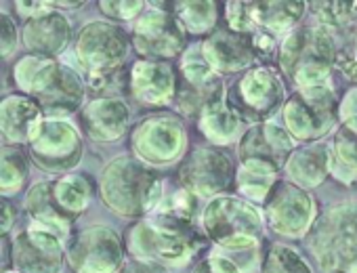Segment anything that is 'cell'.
I'll list each match as a JSON object with an SVG mask.
<instances>
[{"label": "cell", "instance_id": "1", "mask_svg": "<svg viewBox=\"0 0 357 273\" xmlns=\"http://www.w3.org/2000/svg\"><path fill=\"white\" fill-rule=\"evenodd\" d=\"M13 84L17 93L32 97L43 107L45 118L68 120L70 114L84 107V76L51 57L28 53L17 59L13 65Z\"/></svg>", "mask_w": 357, "mask_h": 273}, {"label": "cell", "instance_id": "2", "mask_svg": "<svg viewBox=\"0 0 357 273\" xmlns=\"http://www.w3.org/2000/svg\"><path fill=\"white\" fill-rule=\"evenodd\" d=\"M122 237L128 258L158 263L166 269L192 263L208 240L200 225L178 223L162 214L135 221Z\"/></svg>", "mask_w": 357, "mask_h": 273}, {"label": "cell", "instance_id": "3", "mask_svg": "<svg viewBox=\"0 0 357 273\" xmlns=\"http://www.w3.org/2000/svg\"><path fill=\"white\" fill-rule=\"evenodd\" d=\"M101 202L122 219L149 217L164 198L160 175L135 156L112 158L99 175Z\"/></svg>", "mask_w": 357, "mask_h": 273}, {"label": "cell", "instance_id": "4", "mask_svg": "<svg viewBox=\"0 0 357 273\" xmlns=\"http://www.w3.org/2000/svg\"><path fill=\"white\" fill-rule=\"evenodd\" d=\"M336 32L321 24L298 26L282 42L278 63L296 88L330 86V76L336 57Z\"/></svg>", "mask_w": 357, "mask_h": 273}, {"label": "cell", "instance_id": "5", "mask_svg": "<svg viewBox=\"0 0 357 273\" xmlns=\"http://www.w3.org/2000/svg\"><path fill=\"white\" fill-rule=\"evenodd\" d=\"M263 210L236 194H223L206 202L200 227L208 242L225 252L257 250L265 237Z\"/></svg>", "mask_w": 357, "mask_h": 273}, {"label": "cell", "instance_id": "6", "mask_svg": "<svg viewBox=\"0 0 357 273\" xmlns=\"http://www.w3.org/2000/svg\"><path fill=\"white\" fill-rule=\"evenodd\" d=\"M307 246L326 273H357V202L326 208L311 231Z\"/></svg>", "mask_w": 357, "mask_h": 273}, {"label": "cell", "instance_id": "7", "mask_svg": "<svg viewBox=\"0 0 357 273\" xmlns=\"http://www.w3.org/2000/svg\"><path fill=\"white\" fill-rule=\"evenodd\" d=\"M286 84L273 65H255L234 78L225 88L227 105L248 124L271 122L286 105Z\"/></svg>", "mask_w": 357, "mask_h": 273}, {"label": "cell", "instance_id": "8", "mask_svg": "<svg viewBox=\"0 0 357 273\" xmlns=\"http://www.w3.org/2000/svg\"><path fill=\"white\" fill-rule=\"evenodd\" d=\"M282 118L296 143H317L340 120V99L332 84L296 88L286 99Z\"/></svg>", "mask_w": 357, "mask_h": 273}, {"label": "cell", "instance_id": "9", "mask_svg": "<svg viewBox=\"0 0 357 273\" xmlns=\"http://www.w3.org/2000/svg\"><path fill=\"white\" fill-rule=\"evenodd\" d=\"M128 148L132 156L151 166H170L188 156V130L178 116L151 114L130 128Z\"/></svg>", "mask_w": 357, "mask_h": 273}, {"label": "cell", "instance_id": "10", "mask_svg": "<svg viewBox=\"0 0 357 273\" xmlns=\"http://www.w3.org/2000/svg\"><path fill=\"white\" fill-rule=\"evenodd\" d=\"M28 156L45 173L68 175L82 162V132L70 120L45 118L28 143Z\"/></svg>", "mask_w": 357, "mask_h": 273}, {"label": "cell", "instance_id": "11", "mask_svg": "<svg viewBox=\"0 0 357 273\" xmlns=\"http://www.w3.org/2000/svg\"><path fill=\"white\" fill-rule=\"evenodd\" d=\"M130 42L141 59L153 61L181 59V55L192 47L190 34L170 13L168 5H147L145 13L132 22Z\"/></svg>", "mask_w": 357, "mask_h": 273}, {"label": "cell", "instance_id": "12", "mask_svg": "<svg viewBox=\"0 0 357 273\" xmlns=\"http://www.w3.org/2000/svg\"><path fill=\"white\" fill-rule=\"evenodd\" d=\"M126 256L124 237L107 225L78 229L66 244V263L74 273H120Z\"/></svg>", "mask_w": 357, "mask_h": 273}, {"label": "cell", "instance_id": "13", "mask_svg": "<svg viewBox=\"0 0 357 273\" xmlns=\"http://www.w3.org/2000/svg\"><path fill=\"white\" fill-rule=\"evenodd\" d=\"M236 175L238 166L231 156L215 146L192 148L176 171L178 187L206 200L236 192Z\"/></svg>", "mask_w": 357, "mask_h": 273}, {"label": "cell", "instance_id": "14", "mask_svg": "<svg viewBox=\"0 0 357 273\" xmlns=\"http://www.w3.org/2000/svg\"><path fill=\"white\" fill-rule=\"evenodd\" d=\"M130 47L132 42L126 30L107 20H93L84 24L74 40L76 59L84 74L124 65Z\"/></svg>", "mask_w": 357, "mask_h": 273}, {"label": "cell", "instance_id": "15", "mask_svg": "<svg viewBox=\"0 0 357 273\" xmlns=\"http://www.w3.org/2000/svg\"><path fill=\"white\" fill-rule=\"evenodd\" d=\"M263 214L271 231L286 237H307L317 221L313 196L288 179H280L263 204Z\"/></svg>", "mask_w": 357, "mask_h": 273}, {"label": "cell", "instance_id": "16", "mask_svg": "<svg viewBox=\"0 0 357 273\" xmlns=\"http://www.w3.org/2000/svg\"><path fill=\"white\" fill-rule=\"evenodd\" d=\"M66 263V242L51 231L28 225L11 235V265L20 273H59Z\"/></svg>", "mask_w": 357, "mask_h": 273}, {"label": "cell", "instance_id": "17", "mask_svg": "<svg viewBox=\"0 0 357 273\" xmlns=\"http://www.w3.org/2000/svg\"><path fill=\"white\" fill-rule=\"evenodd\" d=\"M202 51L219 76L244 74L255 65H261L255 34H240L229 30L225 24L219 26L202 42Z\"/></svg>", "mask_w": 357, "mask_h": 273}, {"label": "cell", "instance_id": "18", "mask_svg": "<svg viewBox=\"0 0 357 273\" xmlns=\"http://www.w3.org/2000/svg\"><path fill=\"white\" fill-rule=\"evenodd\" d=\"M143 107H166L174 103L176 68L170 61L137 59L130 65V93Z\"/></svg>", "mask_w": 357, "mask_h": 273}, {"label": "cell", "instance_id": "19", "mask_svg": "<svg viewBox=\"0 0 357 273\" xmlns=\"http://www.w3.org/2000/svg\"><path fill=\"white\" fill-rule=\"evenodd\" d=\"M294 150H296L294 136L284 126L275 122L252 124L246 128L242 139L238 141V162L263 160L284 171Z\"/></svg>", "mask_w": 357, "mask_h": 273}, {"label": "cell", "instance_id": "20", "mask_svg": "<svg viewBox=\"0 0 357 273\" xmlns=\"http://www.w3.org/2000/svg\"><path fill=\"white\" fill-rule=\"evenodd\" d=\"M86 139L95 143H114L130 128V107L124 99L97 97L78 111Z\"/></svg>", "mask_w": 357, "mask_h": 273}, {"label": "cell", "instance_id": "21", "mask_svg": "<svg viewBox=\"0 0 357 273\" xmlns=\"http://www.w3.org/2000/svg\"><path fill=\"white\" fill-rule=\"evenodd\" d=\"M22 40L30 55L57 59L74 40V28L66 13L51 11L47 15L28 20L22 28Z\"/></svg>", "mask_w": 357, "mask_h": 273}, {"label": "cell", "instance_id": "22", "mask_svg": "<svg viewBox=\"0 0 357 273\" xmlns=\"http://www.w3.org/2000/svg\"><path fill=\"white\" fill-rule=\"evenodd\" d=\"M24 210L30 219L32 227L45 229L61 237L66 244L74 233L76 219L70 217L53 196V181H38L28 187L24 198Z\"/></svg>", "mask_w": 357, "mask_h": 273}, {"label": "cell", "instance_id": "23", "mask_svg": "<svg viewBox=\"0 0 357 273\" xmlns=\"http://www.w3.org/2000/svg\"><path fill=\"white\" fill-rule=\"evenodd\" d=\"M43 120V107L24 93L5 95L0 101V132L5 146H28Z\"/></svg>", "mask_w": 357, "mask_h": 273}, {"label": "cell", "instance_id": "24", "mask_svg": "<svg viewBox=\"0 0 357 273\" xmlns=\"http://www.w3.org/2000/svg\"><path fill=\"white\" fill-rule=\"evenodd\" d=\"M330 164H332L330 146L317 141V143H307V146L296 148L290 154L284 166V173L288 181L309 192L313 187H319L332 175Z\"/></svg>", "mask_w": 357, "mask_h": 273}, {"label": "cell", "instance_id": "25", "mask_svg": "<svg viewBox=\"0 0 357 273\" xmlns=\"http://www.w3.org/2000/svg\"><path fill=\"white\" fill-rule=\"evenodd\" d=\"M246 128L248 124L227 105L225 97H219L213 103H208L198 116V130L215 148L238 143Z\"/></svg>", "mask_w": 357, "mask_h": 273}, {"label": "cell", "instance_id": "26", "mask_svg": "<svg viewBox=\"0 0 357 273\" xmlns=\"http://www.w3.org/2000/svg\"><path fill=\"white\" fill-rule=\"evenodd\" d=\"M309 5L298 0H271V3H252L255 22L259 32H267L271 36H288L298 28L303 17L307 15Z\"/></svg>", "mask_w": 357, "mask_h": 273}, {"label": "cell", "instance_id": "27", "mask_svg": "<svg viewBox=\"0 0 357 273\" xmlns=\"http://www.w3.org/2000/svg\"><path fill=\"white\" fill-rule=\"evenodd\" d=\"M284 171L275 164L263 162V160H246L238 164L236 175V192L244 200L252 204H265L271 189L280 181V175Z\"/></svg>", "mask_w": 357, "mask_h": 273}, {"label": "cell", "instance_id": "28", "mask_svg": "<svg viewBox=\"0 0 357 273\" xmlns=\"http://www.w3.org/2000/svg\"><path fill=\"white\" fill-rule=\"evenodd\" d=\"M332 175L351 185L357 181V118H347L336 126L334 139L330 143Z\"/></svg>", "mask_w": 357, "mask_h": 273}, {"label": "cell", "instance_id": "29", "mask_svg": "<svg viewBox=\"0 0 357 273\" xmlns=\"http://www.w3.org/2000/svg\"><path fill=\"white\" fill-rule=\"evenodd\" d=\"M99 194V181L86 173H68L53 181V196L57 204L76 221L91 206Z\"/></svg>", "mask_w": 357, "mask_h": 273}, {"label": "cell", "instance_id": "30", "mask_svg": "<svg viewBox=\"0 0 357 273\" xmlns=\"http://www.w3.org/2000/svg\"><path fill=\"white\" fill-rule=\"evenodd\" d=\"M168 9L194 38L211 36L219 28V20L223 17V5L215 3V0H196V3L176 0V3H168Z\"/></svg>", "mask_w": 357, "mask_h": 273}, {"label": "cell", "instance_id": "31", "mask_svg": "<svg viewBox=\"0 0 357 273\" xmlns=\"http://www.w3.org/2000/svg\"><path fill=\"white\" fill-rule=\"evenodd\" d=\"M30 156L20 146L0 148V196H17L30 179Z\"/></svg>", "mask_w": 357, "mask_h": 273}, {"label": "cell", "instance_id": "32", "mask_svg": "<svg viewBox=\"0 0 357 273\" xmlns=\"http://www.w3.org/2000/svg\"><path fill=\"white\" fill-rule=\"evenodd\" d=\"M261 273H313L301 250L288 244H269L263 250Z\"/></svg>", "mask_w": 357, "mask_h": 273}, {"label": "cell", "instance_id": "33", "mask_svg": "<svg viewBox=\"0 0 357 273\" xmlns=\"http://www.w3.org/2000/svg\"><path fill=\"white\" fill-rule=\"evenodd\" d=\"M84 82H86V91H91L95 99L97 97L122 99L124 95L130 93V68L124 63L112 70L84 74Z\"/></svg>", "mask_w": 357, "mask_h": 273}, {"label": "cell", "instance_id": "34", "mask_svg": "<svg viewBox=\"0 0 357 273\" xmlns=\"http://www.w3.org/2000/svg\"><path fill=\"white\" fill-rule=\"evenodd\" d=\"M336 42L334 68L357 84V24L353 22L349 28L336 32Z\"/></svg>", "mask_w": 357, "mask_h": 273}, {"label": "cell", "instance_id": "35", "mask_svg": "<svg viewBox=\"0 0 357 273\" xmlns=\"http://www.w3.org/2000/svg\"><path fill=\"white\" fill-rule=\"evenodd\" d=\"M223 24L240 34H257L259 26L255 22V13H252V3H225L223 5Z\"/></svg>", "mask_w": 357, "mask_h": 273}, {"label": "cell", "instance_id": "36", "mask_svg": "<svg viewBox=\"0 0 357 273\" xmlns=\"http://www.w3.org/2000/svg\"><path fill=\"white\" fill-rule=\"evenodd\" d=\"M99 11L103 17H107V22L120 24V22H137L145 9L147 3H141V0H101L97 3Z\"/></svg>", "mask_w": 357, "mask_h": 273}, {"label": "cell", "instance_id": "37", "mask_svg": "<svg viewBox=\"0 0 357 273\" xmlns=\"http://www.w3.org/2000/svg\"><path fill=\"white\" fill-rule=\"evenodd\" d=\"M20 30L17 22L9 11H0V57L5 61L17 51Z\"/></svg>", "mask_w": 357, "mask_h": 273}, {"label": "cell", "instance_id": "38", "mask_svg": "<svg viewBox=\"0 0 357 273\" xmlns=\"http://www.w3.org/2000/svg\"><path fill=\"white\" fill-rule=\"evenodd\" d=\"M15 9L28 22V20H34V17H40V15L55 11L57 7H55V3H49V0H36V3H15Z\"/></svg>", "mask_w": 357, "mask_h": 273}, {"label": "cell", "instance_id": "39", "mask_svg": "<svg viewBox=\"0 0 357 273\" xmlns=\"http://www.w3.org/2000/svg\"><path fill=\"white\" fill-rule=\"evenodd\" d=\"M3 223H0V233L3 235H11V231H13V227H15V223H17V217H20V212H17V206L9 200V198H3Z\"/></svg>", "mask_w": 357, "mask_h": 273}, {"label": "cell", "instance_id": "40", "mask_svg": "<svg viewBox=\"0 0 357 273\" xmlns=\"http://www.w3.org/2000/svg\"><path fill=\"white\" fill-rule=\"evenodd\" d=\"M120 273H170V271L166 267L158 265V263H145V260L128 258L124 263V267L120 269Z\"/></svg>", "mask_w": 357, "mask_h": 273}, {"label": "cell", "instance_id": "41", "mask_svg": "<svg viewBox=\"0 0 357 273\" xmlns=\"http://www.w3.org/2000/svg\"><path fill=\"white\" fill-rule=\"evenodd\" d=\"M347 118H357V86L347 91V95L340 99V122Z\"/></svg>", "mask_w": 357, "mask_h": 273}, {"label": "cell", "instance_id": "42", "mask_svg": "<svg viewBox=\"0 0 357 273\" xmlns=\"http://www.w3.org/2000/svg\"><path fill=\"white\" fill-rule=\"evenodd\" d=\"M192 273H215V271L211 269V265L206 263V258H200V260H198V263L194 265Z\"/></svg>", "mask_w": 357, "mask_h": 273}, {"label": "cell", "instance_id": "43", "mask_svg": "<svg viewBox=\"0 0 357 273\" xmlns=\"http://www.w3.org/2000/svg\"><path fill=\"white\" fill-rule=\"evenodd\" d=\"M55 7H59V9H82L84 3H55Z\"/></svg>", "mask_w": 357, "mask_h": 273}, {"label": "cell", "instance_id": "44", "mask_svg": "<svg viewBox=\"0 0 357 273\" xmlns=\"http://www.w3.org/2000/svg\"><path fill=\"white\" fill-rule=\"evenodd\" d=\"M355 24H357V3H355Z\"/></svg>", "mask_w": 357, "mask_h": 273}, {"label": "cell", "instance_id": "45", "mask_svg": "<svg viewBox=\"0 0 357 273\" xmlns=\"http://www.w3.org/2000/svg\"><path fill=\"white\" fill-rule=\"evenodd\" d=\"M3 273H20V271H3Z\"/></svg>", "mask_w": 357, "mask_h": 273}]
</instances>
